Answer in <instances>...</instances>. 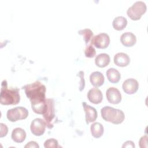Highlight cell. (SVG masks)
Instances as JSON below:
<instances>
[{
    "label": "cell",
    "mask_w": 148,
    "mask_h": 148,
    "mask_svg": "<svg viewBox=\"0 0 148 148\" xmlns=\"http://www.w3.org/2000/svg\"><path fill=\"white\" fill-rule=\"evenodd\" d=\"M25 94L29 99L33 111L37 114H43L47 109L46 87L39 81L26 84L23 87Z\"/></svg>",
    "instance_id": "6da1fadb"
},
{
    "label": "cell",
    "mask_w": 148,
    "mask_h": 148,
    "mask_svg": "<svg viewBox=\"0 0 148 148\" xmlns=\"http://www.w3.org/2000/svg\"><path fill=\"white\" fill-rule=\"evenodd\" d=\"M0 102L2 105H17L20 102V96L19 89L17 88L8 87L6 80L2 82Z\"/></svg>",
    "instance_id": "7a4b0ae2"
},
{
    "label": "cell",
    "mask_w": 148,
    "mask_h": 148,
    "mask_svg": "<svg viewBox=\"0 0 148 148\" xmlns=\"http://www.w3.org/2000/svg\"><path fill=\"white\" fill-rule=\"evenodd\" d=\"M101 113L104 120L114 124H121L125 119L124 113L121 110L109 106L102 108L101 110Z\"/></svg>",
    "instance_id": "3957f363"
},
{
    "label": "cell",
    "mask_w": 148,
    "mask_h": 148,
    "mask_svg": "<svg viewBox=\"0 0 148 148\" xmlns=\"http://www.w3.org/2000/svg\"><path fill=\"white\" fill-rule=\"evenodd\" d=\"M146 3L142 1H139L135 2L131 7L128 8L127 13L131 20H138L146 12Z\"/></svg>",
    "instance_id": "277c9868"
},
{
    "label": "cell",
    "mask_w": 148,
    "mask_h": 148,
    "mask_svg": "<svg viewBox=\"0 0 148 148\" xmlns=\"http://www.w3.org/2000/svg\"><path fill=\"white\" fill-rule=\"evenodd\" d=\"M28 116V110L24 107H16L9 109L6 113L7 119L12 121L15 122L19 120L25 119Z\"/></svg>",
    "instance_id": "5b68a950"
},
{
    "label": "cell",
    "mask_w": 148,
    "mask_h": 148,
    "mask_svg": "<svg viewBox=\"0 0 148 148\" xmlns=\"http://www.w3.org/2000/svg\"><path fill=\"white\" fill-rule=\"evenodd\" d=\"M47 109L43 116L46 123V125L49 128L53 127V119L55 117V109H54V102L52 98L46 99Z\"/></svg>",
    "instance_id": "8992f818"
},
{
    "label": "cell",
    "mask_w": 148,
    "mask_h": 148,
    "mask_svg": "<svg viewBox=\"0 0 148 148\" xmlns=\"http://www.w3.org/2000/svg\"><path fill=\"white\" fill-rule=\"evenodd\" d=\"M110 44V38L106 33H101L92 37L90 45L98 49H105Z\"/></svg>",
    "instance_id": "52a82bcc"
},
{
    "label": "cell",
    "mask_w": 148,
    "mask_h": 148,
    "mask_svg": "<svg viewBox=\"0 0 148 148\" xmlns=\"http://www.w3.org/2000/svg\"><path fill=\"white\" fill-rule=\"evenodd\" d=\"M46 127V123L45 120L40 118H36L31 122V131L35 136H41L44 134Z\"/></svg>",
    "instance_id": "ba28073f"
},
{
    "label": "cell",
    "mask_w": 148,
    "mask_h": 148,
    "mask_svg": "<svg viewBox=\"0 0 148 148\" xmlns=\"http://www.w3.org/2000/svg\"><path fill=\"white\" fill-rule=\"evenodd\" d=\"M106 98L109 103L118 104L121 101V94L120 91L115 87H109L106 92Z\"/></svg>",
    "instance_id": "9c48e42d"
},
{
    "label": "cell",
    "mask_w": 148,
    "mask_h": 148,
    "mask_svg": "<svg viewBox=\"0 0 148 148\" xmlns=\"http://www.w3.org/2000/svg\"><path fill=\"white\" fill-rule=\"evenodd\" d=\"M123 89L128 94H135L138 90L139 83L136 80L133 78L126 79L123 83Z\"/></svg>",
    "instance_id": "30bf717a"
},
{
    "label": "cell",
    "mask_w": 148,
    "mask_h": 148,
    "mask_svg": "<svg viewBox=\"0 0 148 148\" xmlns=\"http://www.w3.org/2000/svg\"><path fill=\"white\" fill-rule=\"evenodd\" d=\"M84 110L86 113V121L88 124L90 123L94 122L97 118L98 114L95 108L87 105L86 102L82 103Z\"/></svg>",
    "instance_id": "8fae6325"
},
{
    "label": "cell",
    "mask_w": 148,
    "mask_h": 148,
    "mask_svg": "<svg viewBox=\"0 0 148 148\" xmlns=\"http://www.w3.org/2000/svg\"><path fill=\"white\" fill-rule=\"evenodd\" d=\"M87 96L89 101L94 104L101 103L103 99V95L101 91L97 87L90 89L87 92Z\"/></svg>",
    "instance_id": "7c38bea8"
},
{
    "label": "cell",
    "mask_w": 148,
    "mask_h": 148,
    "mask_svg": "<svg viewBox=\"0 0 148 148\" xmlns=\"http://www.w3.org/2000/svg\"><path fill=\"white\" fill-rule=\"evenodd\" d=\"M120 41L124 46L126 47H132L136 43V38L133 33L126 32L121 35Z\"/></svg>",
    "instance_id": "4fadbf2b"
},
{
    "label": "cell",
    "mask_w": 148,
    "mask_h": 148,
    "mask_svg": "<svg viewBox=\"0 0 148 148\" xmlns=\"http://www.w3.org/2000/svg\"><path fill=\"white\" fill-rule=\"evenodd\" d=\"M114 63L119 66L124 67L127 66L130 62V58L125 53H118L114 57Z\"/></svg>",
    "instance_id": "5bb4252c"
},
{
    "label": "cell",
    "mask_w": 148,
    "mask_h": 148,
    "mask_svg": "<svg viewBox=\"0 0 148 148\" xmlns=\"http://www.w3.org/2000/svg\"><path fill=\"white\" fill-rule=\"evenodd\" d=\"M90 80L92 86L96 87H99L104 83L105 78L101 72L95 71L90 75Z\"/></svg>",
    "instance_id": "9a60e30c"
},
{
    "label": "cell",
    "mask_w": 148,
    "mask_h": 148,
    "mask_svg": "<svg viewBox=\"0 0 148 148\" xmlns=\"http://www.w3.org/2000/svg\"><path fill=\"white\" fill-rule=\"evenodd\" d=\"M12 139L16 143H22L26 138V132L21 128H16L12 132Z\"/></svg>",
    "instance_id": "2e32d148"
},
{
    "label": "cell",
    "mask_w": 148,
    "mask_h": 148,
    "mask_svg": "<svg viewBox=\"0 0 148 148\" xmlns=\"http://www.w3.org/2000/svg\"><path fill=\"white\" fill-rule=\"evenodd\" d=\"M110 56L106 53H101L97 55L95 59V63L99 68H104L110 62Z\"/></svg>",
    "instance_id": "e0dca14e"
},
{
    "label": "cell",
    "mask_w": 148,
    "mask_h": 148,
    "mask_svg": "<svg viewBox=\"0 0 148 148\" xmlns=\"http://www.w3.org/2000/svg\"><path fill=\"white\" fill-rule=\"evenodd\" d=\"M106 76L108 80L112 83H117L119 82L121 75L119 71L113 68L108 69L106 71Z\"/></svg>",
    "instance_id": "ac0fdd59"
},
{
    "label": "cell",
    "mask_w": 148,
    "mask_h": 148,
    "mask_svg": "<svg viewBox=\"0 0 148 148\" xmlns=\"http://www.w3.org/2000/svg\"><path fill=\"white\" fill-rule=\"evenodd\" d=\"M127 25V20L123 16H117L113 20L112 25L117 31L123 30Z\"/></svg>",
    "instance_id": "d6986e66"
},
{
    "label": "cell",
    "mask_w": 148,
    "mask_h": 148,
    "mask_svg": "<svg viewBox=\"0 0 148 148\" xmlns=\"http://www.w3.org/2000/svg\"><path fill=\"white\" fill-rule=\"evenodd\" d=\"M90 130L92 135L95 138H99L101 137L104 132L103 125L98 122L93 123L91 125Z\"/></svg>",
    "instance_id": "ffe728a7"
},
{
    "label": "cell",
    "mask_w": 148,
    "mask_h": 148,
    "mask_svg": "<svg viewBox=\"0 0 148 148\" xmlns=\"http://www.w3.org/2000/svg\"><path fill=\"white\" fill-rule=\"evenodd\" d=\"M78 34L83 35L86 44H87L89 42H90L93 37V33L92 31L88 28L80 29L78 31Z\"/></svg>",
    "instance_id": "44dd1931"
},
{
    "label": "cell",
    "mask_w": 148,
    "mask_h": 148,
    "mask_svg": "<svg viewBox=\"0 0 148 148\" xmlns=\"http://www.w3.org/2000/svg\"><path fill=\"white\" fill-rule=\"evenodd\" d=\"M84 54L86 57L92 58L95 56V54H96L95 49L91 45L87 46L84 50Z\"/></svg>",
    "instance_id": "7402d4cb"
},
{
    "label": "cell",
    "mask_w": 148,
    "mask_h": 148,
    "mask_svg": "<svg viewBox=\"0 0 148 148\" xmlns=\"http://www.w3.org/2000/svg\"><path fill=\"white\" fill-rule=\"evenodd\" d=\"M44 147L45 148H50V147H58V141L54 139V138H50L47 140H46L44 143Z\"/></svg>",
    "instance_id": "603a6c76"
},
{
    "label": "cell",
    "mask_w": 148,
    "mask_h": 148,
    "mask_svg": "<svg viewBox=\"0 0 148 148\" xmlns=\"http://www.w3.org/2000/svg\"><path fill=\"white\" fill-rule=\"evenodd\" d=\"M148 137L147 135H144L142 136L139 141V145L140 148H147L148 147V142H147Z\"/></svg>",
    "instance_id": "cb8c5ba5"
},
{
    "label": "cell",
    "mask_w": 148,
    "mask_h": 148,
    "mask_svg": "<svg viewBox=\"0 0 148 148\" xmlns=\"http://www.w3.org/2000/svg\"><path fill=\"white\" fill-rule=\"evenodd\" d=\"M0 126H1L0 137L3 138L7 135L8 132V127L3 123H1Z\"/></svg>",
    "instance_id": "d4e9b609"
},
{
    "label": "cell",
    "mask_w": 148,
    "mask_h": 148,
    "mask_svg": "<svg viewBox=\"0 0 148 148\" xmlns=\"http://www.w3.org/2000/svg\"><path fill=\"white\" fill-rule=\"evenodd\" d=\"M80 79H81V82L80 83V86H79V90L81 91L84 89V85H85V82H84V72L83 71H80L79 73H78Z\"/></svg>",
    "instance_id": "484cf974"
},
{
    "label": "cell",
    "mask_w": 148,
    "mask_h": 148,
    "mask_svg": "<svg viewBox=\"0 0 148 148\" xmlns=\"http://www.w3.org/2000/svg\"><path fill=\"white\" fill-rule=\"evenodd\" d=\"M24 147L25 148H27V147H30V148H32V147H35V148H39V145L35 141H30L29 142L27 145H25L24 146Z\"/></svg>",
    "instance_id": "4316f807"
},
{
    "label": "cell",
    "mask_w": 148,
    "mask_h": 148,
    "mask_svg": "<svg viewBox=\"0 0 148 148\" xmlns=\"http://www.w3.org/2000/svg\"><path fill=\"white\" fill-rule=\"evenodd\" d=\"M122 147H135V145L132 141L127 140L124 143Z\"/></svg>",
    "instance_id": "83f0119b"
}]
</instances>
